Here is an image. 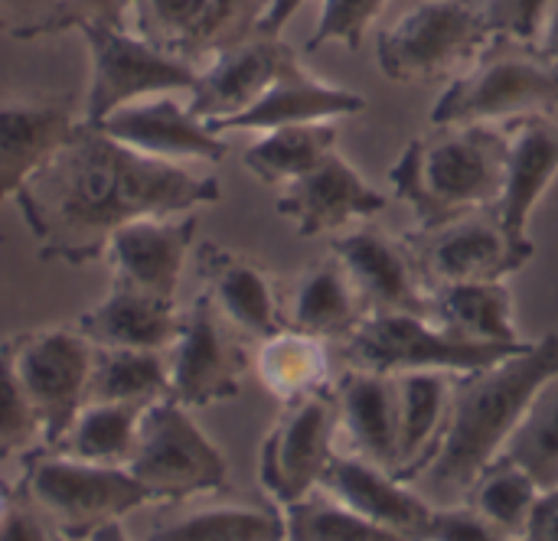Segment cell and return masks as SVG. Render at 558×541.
<instances>
[{
  "label": "cell",
  "mask_w": 558,
  "mask_h": 541,
  "mask_svg": "<svg viewBox=\"0 0 558 541\" xmlns=\"http://www.w3.org/2000/svg\"><path fill=\"white\" fill-rule=\"evenodd\" d=\"M216 176L147 157L98 124L78 121L65 147L16 193L39 258L88 265L137 219L186 216L219 202Z\"/></svg>",
  "instance_id": "obj_1"
},
{
  "label": "cell",
  "mask_w": 558,
  "mask_h": 541,
  "mask_svg": "<svg viewBox=\"0 0 558 541\" xmlns=\"http://www.w3.org/2000/svg\"><path fill=\"white\" fill-rule=\"evenodd\" d=\"M553 379H558V333L526 343L487 369L458 376L445 431L409 483L432 506L464 503L474 480L504 457L536 395Z\"/></svg>",
  "instance_id": "obj_2"
},
{
  "label": "cell",
  "mask_w": 558,
  "mask_h": 541,
  "mask_svg": "<svg viewBox=\"0 0 558 541\" xmlns=\"http://www.w3.org/2000/svg\"><path fill=\"white\" fill-rule=\"evenodd\" d=\"M504 160V124L435 127L432 137L409 140V147L389 167V183L415 212L418 229H438L497 202Z\"/></svg>",
  "instance_id": "obj_3"
},
{
  "label": "cell",
  "mask_w": 558,
  "mask_h": 541,
  "mask_svg": "<svg viewBox=\"0 0 558 541\" xmlns=\"http://www.w3.org/2000/svg\"><path fill=\"white\" fill-rule=\"evenodd\" d=\"M558 111V59L539 42L494 33L471 69L458 75L432 108V127L507 124Z\"/></svg>",
  "instance_id": "obj_4"
},
{
  "label": "cell",
  "mask_w": 558,
  "mask_h": 541,
  "mask_svg": "<svg viewBox=\"0 0 558 541\" xmlns=\"http://www.w3.org/2000/svg\"><path fill=\"white\" fill-rule=\"evenodd\" d=\"M20 493L65 541H88L98 529L154 503L128 467L88 464L46 447L29 454Z\"/></svg>",
  "instance_id": "obj_5"
},
{
  "label": "cell",
  "mask_w": 558,
  "mask_h": 541,
  "mask_svg": "<svg viewBox=\"0 0 558 541\" xmlns=\"http://www.w3.org/2000/svg\"><path fill=\"white\" fill-rule=\"evenodd\" d=\"M340 346L350 369L373 372H451L468 376L500 362L526 343H471L458 340L432 317L415 313H369Z\"/></svg>",
  "instance_id": "obj_6"
},
{
  "label": "cell",
  "mask_w": 558,
  "mask_h": 541,
  "mask_svg": "<svg viewBox=\"0 0 558 541\" xmlns=\"http://www.w3.org/2000/svg\"><path fill=\"white\" fill-rule=\"evenodd\" d=\"M124 467L154 503H180L203 493H222L229 487L226 454L190 418V408L173 398H160L144 408L137 441Z\"/></svg>",
  "instance_id": "obj_7"
},
{
  "label": "cell",
  "mask_w": 558,
  "mask_h": 541,
  "mask_svg": "<svg viewBox=\"0 0 558 541\" xmlns=\"http://www.w3.org/2000/svg\"><path fill=\"white\" fill-rule=\"evenodd\" d=\"M78 36L88 49V91H85V114L82 121L101 124L124 104L154 98V95H177L193 91L199 69L144 39L131 26H78Z\"/></svg>",
  "instance_id": "obj_8"
},
{
  "label": "cell",
  "mask_w": 558,
  "mask_h": 541,
  "mask_svg": "<svg viewBox=\"0 0 558 541\" xmlns=\"http://www.w3.org/2000/svg\"><path fill=\"white\" fill-rule=\"evenodd\" d=\"M494 23L471 0H418L376 39V59L392 82H425L474 62L490 42Z\"/></svg>",
  "instance_id": "obj_9"
},
{
  "label": "cell",
  "mask_w": 558,
  "mask_h": 541,
  "mask_svg": "<svg viewBox=\"0 0 558 541\" xmlns=\"http://www.w3.org/2000/svg\"><path fill=\"white\" fill-rule=\"evenodd\" d=\"M222 310L206 291L183 310L180 333L167 349L170 395L183 408H206L229 402L242 392V379L252 366L248 349Z\"/></svg>",
  "instance_id": "obj_10"
},
{
  "label": "cell",
  "mask_w": 558,
  "mask_h": 541,
  "mask_svg": "<svg viewBox=\"0 0 558 541\" xmlns=\"http://www.w3.org/2000/svg\"><path fill=\"white\" fill-rule=\"evenodd\" d=\"M13 366L43 425V444L56 447L88 402L95 346L75 327H43L13 336Z\"/></svg>",
  "instance_id": "obj_11"
},
{
  "label": "cell",
  "mask_w": 558,
  "mask_h": 541,
  "mask_svg": "<svg viewBox=\"0 0 558 541\" xmlns=\"http://www.w3.org/2000/svg\"><path fill=\"white\" fill-rule=\"evenodd\" d=\"M337 395L333 385L284 405L281 418L262 441L258 480L275 506H288L320 490L337 454Z\"/></svg>",
  "instance_id": "obj_12"
},
{
  "label": "cell",
  "mask_w": 558,
  "mask_h": 541,
  "mask_svg": "<svg viewBox=\"0 0 558 541\" xmlns=\"http://www.w3.org/2000/svg\"><path fill=\"white\" fill-rule=\"evenodd\" d=\"M405 238L432 291L464 281H507L536 255L533 238L510 235L494 206L468 212L438 229H415Z\"/></svg>",
  "instance_id": "obj_13"
},
{
  "label": "cell",
  "mask_w": 558,
  "mask_h": 541,
  "mask_svg": "<svg viewBox=\"0 0 558 541\" xmlns=\"http://www.w3.org/2000/svg\"><path fill=\"white\" fill-rule=\"evenodd\" d=\"M333 255L347 268L369 313L432 317V287L405 235L366 225L333 238Z\"/></svg>",
  "instance_id": "obj_14"
},
{
  "label": "cell",
  "mask_w": 558,
  "mask_h": 541,
  "mask_svg": "<svg viewBox=\"0 0 558 541\" xmlns=\"http://www.w3.org/2000/svg\"><path fill=\"white\" fill-rule=\"evenodd\" d=\"M386 206H389V196L379 193L337 150L311 173L281 186V193L275 199L278 216L288 219L301 238L343 232L350 222L376 219Z\"/></svg>",
  "instance_id": "obj_15"
},
{
  "label": "cell",
  "mask_w": 558,
  "mask_h": 541,
  "mask_svg": "<svg viewBox=\"0 0 558 541\" xmlns=\"http://www.w3.org/2000/svg\"><path fill=\"white\" fill-rule=\"evenodd\" d=\"M82 118L65 95H0V202L65 147Z\"/></svg>",
  "instance_id": "obj_16"
},
{
  "label": "cell",
  "mask_w": 558,
  "mask_h": 541,
  "mask_svg": "<svg viewBox=\"0 0 558 541\" xmlns=\"http://www.w3.org/2000/svg\"><path fill=\"white\" fill-rule=\"evenodd\" d=\"M291 59H298V52L281 36L255 33L252 39L213 56V62L199 72L186 104L199 121L216 127L252 108Z\"/></svg>",
  "instance_id": "obj_17"
},
{
  "label": "cell",
  "mask_w": 558,
  "mask_h": 541,
  "mask_svg": "<svg viewBox=\"0 0 558 541\" xmlns=\"http://www.w3.org/2000/svg\"><path fill=\"white\" fill-rule=\"evenodd\" d=\"M196 238V216L137 219L118 229L105 248L111 281L177 300L180 274Z\"/></svg>",
  "instance_id": "obj_18"
},
{
  "label": "cell",
  "mask_w": 558,
  "mask_h": 541,
  "mask_svg": "<svg viewBox=\"0 0 558 541\" xmlns=\"http://www.w3.org/2000/svg\"><path fill=\"white\" fill-rule=\"evenodd\" d=\"M98 127L141 153L170 163H183V160L219 163L229 153L222 134L209 131V124L199 121L190 111V104L177 101L173 95H154L124 104L114 114H108Z\"/></svg>",
  "instance_id": "obj_19"
},
{
  "label": "cell",
  "mask_w": 558,
  "mask_h": 541,
  "mask_svg": "<svg viewBox=\"0 0 558 541\" xmlns=\"http://www.w3.org/2000/svg\"><path fill=\"white\" fill-rule=\"evenodd\" d=\"M340 428L337 451L356 454L399 477V385L389 372L343 369L333 382Z\"/></svg>",
  "instance_id": "obj_20"
},
{
  "label": "cell",
  "mask_w": 558,
  "mask_h": 541,
  "mask_svg": "<svg viewBox=\"0 0 558 541\" xmlns=\"http://www.w3.org/2000/svg\"><path fill=\"white\" fill-rule=\"evenodd\" d=\"M320 490H327L356 516L415 541H422L435 509L412 483L347 451L333 454Z\"/></svg>",
  "instance_id": "obj_21"
},
{
  "label": "cell",
  "mask_w": 558,
  "mask_h": 541,
  "mask_svg": "<svg viewBox=\"0 0 558 541\" xmlns=\"http://www.w3.org/2000/svg\"><path fill=\"white\" fill-rule=\"evenodd\" d=\"M504 131L507 160L494 212L510 235L530 238V216L558 176V121L549 114H526L507 121Z\"/></svg>",
  "instance_id": "obj_22"
},
{
  "label": "cell",
  "mask_w": 558,
  "mask_h": 541,
  "mask_svg": "<svg viewBox=\"0 0 558 541\" xmlns=\"http://www.w3.org/2000/svg\"><path fill=\"white\" fill-rule=\"evenodd\" d=\"M366 111V98L353 88L333 85L301 65V59H291L281 75L271 82V88L242 114L209 127L216 134L222 131H275L291 124H317V121H340Z\"/></svg>",
  "instance_id": "obj_23"
},
{
  "label": "cell",
  "mask_w": 558,
  "mask_h": 541,
  "mask_svg": "<svg viewBox=\"0 0 558 541\" xmlns=\"http://www.w3.org/2000/svg\"><path fill=\"white\" fill-rule=\"evenodd\" d=\"M196 261H199L203 291L213 297V304L239 333L252 340H265L284 327L275 278L255 258L232 251L226 245L206 242L199 245Z\"/></svg>",
  "instance_id": "obj_24"
},
{
  "label": "cell",
  "mask_w": 558,
  "mask_h": 541,
  "mask_svg": "<svg viewBox=\"0 0 558 541\" xmlns=\"http://www.w3.org/2000/svg\"><path fill=\"white\" fill-rule=\"evenodd\" d=\"M177 300L111 281L108 294L75 320V330L95 349H157L167 353L180 333Z\"/></svg>",
  "instance_id": "obj_25"
},
{
  "label": "cell",
  "mask_w": 558,
  "mask_h": 541,
  "mask_svg": "<svg viewBox=\"0 0 558 541\" xmlns=\"http://www.w3.org/2000/svg\"><path fill=\"white\" fill-rule=\"evenodd\" d=\"M281 313L284 327L304 330L327 343H343L369 317L360 291L333 251L298 274L294 287L281 300Z\"/></svg>",
  "instance_id": "obj_26"
},
{
  "label": "cell",
  "mask_w": 558,
  "mask_h": 541,
  "mask_svg": "<svg viewBox=\"0 0 558 541\" xmlns=\"http://www.w3.org/2000/svg\"><path fill=\"white\" fill-rule=\"evenodd\" d=\"M432 320L471 343H526L507 281H464L432 291Z\"/></svg>",
  "instance_id": "obj_27"
},
{
  "label": "cell",
  "mask_w": 558,
  "mask_h": 541,
  "mask_svg": "<svg viewBox=\"0 0 558 541\" xmlns=\"http://www.w3.org/2000/svg\"><path fill=\"white\" fill-rule=\"evenodd\" d=\"M451 372H399V477L409 483L432 457L454 395Z\"/></svg>",
  "instance_id": "obj_28"
},
{
  "label": "cell",
  "mask_w": 558,
  "mask_h": 541,
  "mask_svg": "<svg viewBox=\"0 0 558 541\" xmlns=\"http://www.w3.org/2000/svg\"><path fill=\"white\" fill-rule=\"evenodd\" d=\"M252 369L268 395L291 405L304 395L327 389L330 379V343L294 327H281L258 340Z\"/></svg>",
  "instance_id": "obj_29"
},
{
  "label": "cell",
  "mask_w": 558,
  "mask_h": 541,
  "mask_svg": "<svg viewBox=\"0 0 558 541\" xmlns=\"http://www.w3.org/2000/svg\"><path fill=\"white\" fill-rule=\"evenodd\" d=\"M337 150V121L291 124L265 131L242 157L245 170L265 186H288L320 167Z\"/></svg>",
  "instance_id": "obj_30"
},
{
  "label": "cell",
  "mask_w": 558,
  "mask_h": 541,
  "mask_svg": "<svg viewBox=\"0 0 558 541\" xmlns=\"http://www.w3.org/2000/svg\"><path fill=\"white\" fill-rule=\"evenodd\" d=\"M144 408L141 405H124V402H85L62 434L56 447L65 457L88 460V464H105V467H124L134 441H137V425H141Z\"/></svg>",
  "instance_id": "obj_31"
},
{
  "label": "cell",
  "mask_w": 558,
  "mask_h": 541,
  "mask_svg": "<svg viewBox=\"0 0 558 541\" xmlns=\"http://www.w3.org/2000/svg\"><path fill=\"white\" fill-rule=\"evenodd\" d=\"M170 395L167 353L157 349H95L88 402L154 405Z\"/></svg>",
  "instance_id": "obj_32"
},
{
  "label": "cell",
  "mask_w": 558,
  "mask_h": 541,
  "mask_svg": "<svg viewBox=\"0 0 558 541\" xmlns=\"http://www.w3.org/2000/svg\"><path fill=\"white\" fill-rule=\"evenodd\" d=\"M284 513L268 506H206L157 526L144 541H284Z\"/></svg>",
  "instance_id": "obj_33"
},
{
  "label": "cell",
  "mask_w": 558,
  "mask_h": 541,
  "mask_svg": "<svg viewBox=\"0 0 558 541\" xmlns=\"http://www.w3.org/2000/svg\"><path fill=\"white\" fill-rule=\"evenodd\" d=\"M539 483L507 454L497 457L468 490L464 503L474 506L484 519H490L497 529H504L510 539L523 541L530 513L539 500Z\"/></svg>",
  "instance_id": "obj_34"
},
{
  "label": "cell",
  "mask_w": 558,
  "mask_h": 541,
  "mask_svg": "<svg viewBox=\"0 0 558 541\" xmlns=\"http://www.w3.org/2000/svg\"><path fill=\"white\" fill-rule=\"evenodd\" d=\"M281 513L288 532L284 541H415L356 516L327 490H314L304 500L281 506Z\"/></svg>",
  "instance_id": "obj_35"
},
{
  "label": "cell",
  "mask_w": 558,
  "mask_h": 541,
  "mask_svg": "<svg viewBox=\"0 0 558 541\" xmlns=\"http://www.w3.org/2000/svg\"><path fill=\"white\" fill-rule=\"evenodd\" d=\"M504 454L517 460L539 483V490L558 487V379L536 395Z\"/></svg>",
  "instance_id": "obj_36"
},
{
  "label": "cell",
  "mask_w": 558,
  "mask_h": 541,
  "mask_svg": "<svg viewBox=\"0 0 558 541\" xmlns=\"http://www.w3.org/2000/svg\"><path fill=\"white\" fill-rule=\"evenodd\" d=\"M268 3L271 0H206L203 16L183 42L180 56L193 62L252 39L268 13Z\"/></svg>",
  "instance_id": "obj_37"
},
{
  "label": "cell",
  "mask_w": 558,
  "mask_h": 541,
  "mask_svg": "<svg viewBox=\"0 0 558 541\" xmlns=\"http://www.w3.org/2000/svg\"><path fill=\"white\" fill-rule=\"evenodd\" d=\"M43 444V425L13 366V336L0 343V457Z\"/></svg>",
  "instance_id": "obj_38"
},
{
  "label": "cell",
  "mask_w": 558,
  "mask_h": 541,
  "mask_svg": "<svg viewBox=\"0 0 558 541\" xmlns=\"http://www.w3.org/2000/svg\"><path fill=\"white\" fill-rule=\"evenodd\" d=\"M203 7L206 0H134L131 20L144 39L180 56L183 42L203 16Z\"/></svg>",
  "instance_id": "obj_39"
},
{
  "label": "cell",
  "mask_w": 558,
  "mask_h": 541,
  "mask_svg": "<svg viewBox=\"0 0 558 541\" xmlns=\"http://www.w3.org/2000/svg\"><path fill=\"white\" fill-rule=\"evenodd\" d=\"M389 0H324L320 20L307 39V49H320L324 42H343L350 49L363 46L366 29L383 13Z\"/></svg>",
  "instance_id": "obj_40"
},
{
  "label": "cell",
  "mask_w": 558,
  "mask_h": 541,
  "mask_svg": "<svg viewBox=\"0 0 558 541\" xmlns=\"http://www.w3.org/2000/svg\"><path fill=\"white\" fill-rule=\"evenodd\" d=\"M69 29L65 0H0V33L36 39Z\"/></svg>",
  "instance_id": "obj_41"
},
{
  "label": "cell",
  "mask_w": 558,
  "mask_h": 541,
  "mask_svg": "<svg viewBox=\"0 0 558 541\" xmlns=\"http://www.w3.org/2000/svg\"><path fill=\"white\" fill-rule=\"evenodd\" d=\"M422 541H517L504 529H497L490 519H484L474 506L454 503V506H435L428 529Z\"/></svg>",
  "instance_id": "obj_42"
},
{
  "label": "cell",
  "mask_w": 558,
  "mask_h": 541,
  "mask_svg": "<svg viewBox=\"0 0 558 541\" xmlns=\"http://www.w3.org/2000/svg\"><path fill=\"white\" fill-rule=\"evenodd\" d=\"M558 0H490L487 16L497 33L523 42H543Z\"/></svg>",
  "instance_id": "obj_43"
},
{
  "label": "cell",
  "mask_w": 558,
  "mask_h": 541,
  "mask_svg": "<svg viewBox=\"0 0 558 541\" xmlns=\"http://www.w3.org/2000/svg\"><path fill=\"white\" fill-rule=\"evenodd\" d=\"M0 541H65L52 522L16 490L0 519Z\"/></svg>",
  "instance_id": "obj_44"
},
{
  "label": "cell",
  "mask_w": 558,
  "mask_h": 541,
  "mask_svg": "<svg viewBox=\"0 0 558 541\" xmlns=\"http://www.w3.org/2000/svg\"><path fill=\"white\" fill-rule=\"evenodd\" d=\"M134 0H65V16L69 29L78 26H128Z\"/></svg>",
  "instance_id": "obj_45"
},
{
  "label": "cell",
  "mask_w": 558,
  "mask_h": 541,
  "mask_svg": "<svg viewBox=\"0 0 558 541\" xmlns=\"http://www.w3.org/2000/svg\"><path fill=\"white\" fill-rule=\"evenodd\" d=\"M523 541H558V487L539 493V500L530 513Z\"/></svg>",
  "instance_id": "obj_46"
},
{
  "label": "cell",
  "mask_w": 558,
  "mask_h": 541,
  "mask_svg": "<svg viewBox=\"0 0 558 541\" xmlns=\"http://www.w3.org/2000/svg\"><path fill=\"white\" fill-rule=\"evenodd\" d=\"M301 3H304V0H271L265 20H262V26H258V33H265V36H281L284 23L301 10Z\"/></svg>",
  "instance_id": "obj_47"
},
{
  "label": "cell",
  "mask_w": 558,
  "mask_h": 541,
  "mask_svg": "<svg viewBox=\"0 0 558 541\" xmlns=\"http://www.w3.org/2000/svg\"><path fill=\"white\" fill-rule=\"evenodd\" d=\"M549 56H556L558 59V3H556V13H553V20H549V29H546V36H543V42H539Z\"/></svg>",
  "instance_id": "obj_48"
},
{
  "label": "cell",
  "mask_w": 558,
  "mask_h": 541,
  "mask_svg": "<svg viewBox=\"0 0 558 541\" xmlns=\"http://www.w3.org/2000/svg\"><path fill=\"white\" fill-rule=\"evenodd\" d=\"M88 541H131V539H128V532H124V526H121V522H111V526L98 529V532H95Z\"/></svg>",
  "instance_id": "obj_49"
},
{
  "label": "cell",
  "mask_w": 558,
  "mask_h": 541,
  "mask_svg": "<svg viewBox=\"0 0 558 541\" xmlns=\"http://www.w3.org/2000/svg\"><path fill=\"white\" fill-rule=\"evenodd\" d=\"M10 496H13V493H7V490L0 487V519H3V513H7V506H10Z\"/></svg>",
  "instance_id": "obj_50"
}]
</instances>
